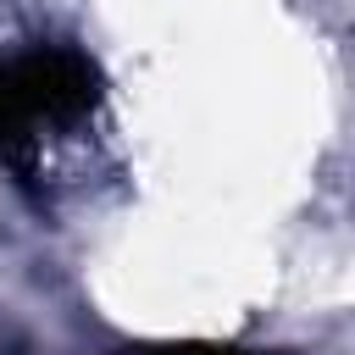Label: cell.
I'll return each instance as SVG.
<instances>
[{
    "instance_id": "obj_2",
    "label": "cell",
    "mask_w": 355,
    "mask_h": 355,
    "mask_svg": "<svg viewBox=\"0 0 355 355\" xmlns=\"http://www.w3.org/2000/svg\"><path fill=\"white\" fill-rule=\"evenodd\" d=\"M128 355H261V349H227V344H144Z\"/></svg>"
},
{
    "instance_id": "obj_1",
    "label": "cell",
    "mask_w": 355,
    "mask_h": 355,
    "mask_svg": "<svg viewBox=\"0 0 355 355\" xmlns=\"http://www.w3.org/2000/svg\"><path fill=\"white\" fill-rule=\"evenodd\" d=\"M100 67L72 44H39L0 61V161H22L33 128L78 122L100 105Z\"/></svg>"
}]
</instances>
